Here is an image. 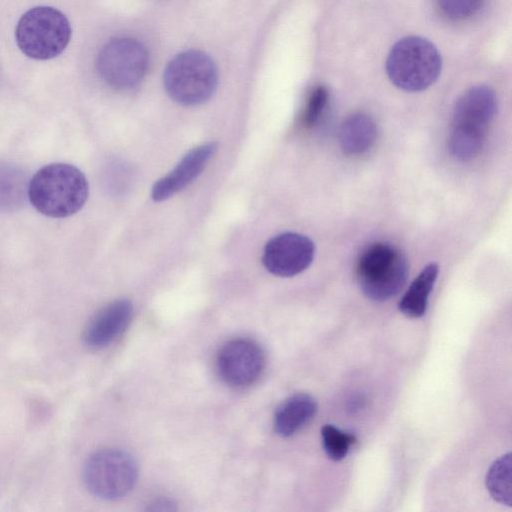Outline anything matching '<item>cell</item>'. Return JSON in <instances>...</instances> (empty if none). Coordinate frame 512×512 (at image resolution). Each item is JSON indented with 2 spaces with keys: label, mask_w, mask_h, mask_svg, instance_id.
<instances>
[{
  "label": "cell",
  "mask_w": 512,
  "mask_h": 512,
  "mask_svg": "<svg viewBox=\"0 0 512 512\" xmlns=\"http://www.w3.org/2000/svg\"><path fill=\"white\" fill-rule=\"evenodd\" d=\"M496 112L495 92L486 85L474 86L458 99L448 136V148L453 157L469 161L478 156Z\"/></svg>",
  "instance_id": "1"
},
{
  "label": "cell",
  "mask_w": 512,
  "mask_h": 512,
  "mask_svg": "<svg viewBox=\"0 0 512 512\" xmlns=\"http://www.w3.org/2000/svg\"><path fill=\"white\" fill-rule=\"evenodd\" d=\"M89 186L85 175L67 163H52L29 180L28 199L37 211L52 218H65L85 204Z\"/></svg>",
  "instance_id": "2"
},
{
  "label": "cell",
  "mask_w": 512,
  "mask_h": 512,
  "mask_svg": "<svg viewBox=\"0 0 512 512\" xmlns=\"http://www.w3.org/2000/svg\"><path fill=\"white\" fill-rule=\"evenodd\" d=\"M441 68V55L435 45L419 36L400 39L386 60V72L391 82L408 92L430 87L438 79Z\"/></svg>",
  "instance_id": "3"
},
{
  "label": "cell",
  "mask_w": 512,
  "mask_h": 512,
  "mask_svg": "<svg viewBox=\"0 0 512 512\" xmlns=\"http://www.w3.org/2000/svg\"><path fill=\"white\" fill-rule=\"evenodd\" d=\"M408 273L406 257L388 242L367 246L356 263V276L362 292L377 302L397 295L405 285Z\"/></svg>",
  "instance_id": "4"
},
{
  "label": "cell",
  "mask_w": 512,
  "mask_h": 512,
  "mask_svg": "<svg viewBox=\"0 0 512 512\" xmlns=\"http://www.w3.org/2000/svg\"><path fill=\"white\" fill-rule=\"evenodd\" d=\"M163 80L166 92L175 102L194 106L206 102L213 95L218 74L207 54L189 50L178 54L168 63Z\"/></svg>",
  "instance_id": "5"
},
{
  "label": "cell",
  "mask_w": 512,
  "mask_h": 512,
  "mask_svg": "<svg viewBox=\"0 0 512 512\" xmlns=\"http://www.w3.org/2000/svg\"><path fill=\"white\" fill-rule=\"evenodd\" d=\"M19 49L28 57L48 60L60 55L71 38L67 17L50 6L31 8L19 19L16 31Z\"/></svg>",
  "instance_id": "6"
},
{
  "label": "cell",
  "mask_w": 512,
  "mask_h": 512,
  "mask_svg": "<svg viewBox=\"0 0 512 512\" xmlns=\"http://www.w3.org/2000/svg\"><path fill=\"white\" fill-rule=\"evenodd\" d=\"M138 478V466L127 452L116 448H104L87 459L83 479L94 496L115 500L128 494Z\"/></svg>",
  "instance_id": "7"
},
{
  "label": "cell",
  "mask_w": 512,
  "mask_h": 512,
  "mask_svg": "<svg viewBox=\"0 0 512 512\" xmlns=\"http://www.w3.org/2000/svg\"><path fill=\"white\" fill-rule=\"evenodd\" d=\"M148 53L137 40L120 37L108 41L97 56V70L109 86L126 90L138 85L148 68Z\"/></svg>",
  "instance_id": "8"
},
{
  "label": "cell",
  "mask_w": 512,
  "mask_h": 512,
  "mask_svg": "<svg viewBox=\"0 0 512 512\" xmlns=\"http://www.w3.org/2000/svg\"><path fill=\"white\" fill-rule=\"evenodd\" d=\"M265 367V355L255 341L247 338L225 343L216 358L220 378L232 387L242 388L253 384Z\"/></svg>",
  "instance_id": "9"
},
{
  "label": "cell",
  "mask_w": 512,
  "mask_h": 512,
  "mask_svg": "<svg viewBox=\"0 0 512 512\" xmlns=\"http://www.w3.org/2000/svg\"><path fill=\"white\" fill-rule=\"evenodd\" d=\"M315 245L305 235L281 233L270 239L263 251L264 267L279 277H292L306 270L313 261Z\"/></svg>",
  "instance_id": "10"
},
{
  "label": "cell",
  "mask_w": 512,
  "mask_h": 512,
  "mask_svg": "<svg viewBox=\"0 0 512 512\" xmlns=\"http://www.w3.org/2000/svg\"><path fill=\"white\" fill-rule=\"evenodd\" d=\"M133 306L127 299L115 300L99 310L83 332L84 343L92 349H102L113 343L128 327Z\"/></svg>",
  "instance_id": "11"
},
{
  "label": "cell",
  "mask_w": 512,
  "mask_h": 512,
  "mask_svg": "<svg viewBox=\"0 0 512 512\" xmlns=\"http://www.w3.org/2000/svg\"><path fill=\"white\" fill-rule=\"evenodd\" d=\"M216 142L202 144L190 150L166 176L154 183L151 197L156 202L169 199L196 179L217 150Z\"/></svg>",
  "instance_id": "12"
},
{
  "label": "cell",
  "mask_w": 512,
  "mask_h": 512,
  "mask_svg": "<svg viewBox=\"0 0 512 512\" xmlns=\"http://www.w3.org/2000/svg\"><path fill=\"white\" fill-rule=\"evenodd\" d=\"M317 402L307 393L288 397L276 410L274 429L282 437H290L307 425L317 412Z\"/></svg>",
  "instance_id": "13"
},
{
  "label": "cell",
  "mask_w": 512,
  "mask_h": 512,
  "mask_svg": "<svg viewBox=\"0 0 512 512\" xmlns=\"http://www.w3.org/2000/svg\"><path fill=\"white\" fill-rule=\"evenodd\" d=\"M377 134L376 123L369 115L354 113L347 117L340 127V147L347 155H363L374 146Z\"/></svg>",
  "instance_id": "14"
},
{
  "label": "cell",
  "mask_w": 512,
  "mask_h": 512,
  "mask_svg": "<svg viewBox=\"0 0 512 512\" xmlns=\"http://www.w3.org/2000/svg\"><path fill=\"white\" fill-rule=\"evenodd\" d=\"M438 273L439 267L436 263H429L423 268L399 301L398 308L402 314L412 319L425 314Z\"/></svg>",
  "instance_id": "15"
},
{
  "label": "cell",
  "mask_w": 512,
  "mask_h": 512,
  "mask_svg": "<svg viewBox=\"0 0 512 512\" xmlns=\"http://www.w3.org/2000/svg\"><path fill=\"white\" fill-rule=\"evenodd\" d=\"M29 181L17 165L0 163V212L20 209L28 198Z\"/></svg>",
  "instance_id": "16"
},
{
  "label": "cell",
  "mask_w": 512,
  "mask_h": 512,
  "mask_svg": "<svg viewBox=\"0 0 512 512\" xmlns=\"http://www.w3.org/2000/svg\"><path fill=\"white\" fill-rule=\"evenodd\" d=\"M485 484L490 496L500 504L511 506V453L496 459L487 471Z\"/></svg>",
  "instance_id": "17"
},
{
  "label": "cell",
  "mask_w": 512,
  "mask_h": 512,
  "mask_svg": "<svg viewBox=\"0 0 512 512\" xmlns=\"http://www.w3.org/2000/svg\"><path fill=\"white\" fill-rule=\"evenodd\" d=\"M323 449L327 457L340 461L346 457L350 446L356 443L355 435L342 431L337 427L326 424L321 429Z\"/></svg>",
  "instance_id": "18"
},
{
  "label": "cell",
  "mask_w": 512,
  "mask_h": 512,
  "mask_svg": "<svg viewBox=\"0 0 512 512\" xmlns=\"http://www.w3.org/2000/svg\"><path fill=\"white\" fill-rule=\"evenodd\" d=\"M486 0H436L443 16L452 21H464L477 15Z\"/></svg>",
  "instance_id": "19"
},
{
  "label": "cell",
  "mask_w": 512,
  "mask_h": 512,
  "mask_svg": "<svg viewBox=\"0 0 512 512\" xmlns=\"http://www.w3.org/2000/svg\"><path fill=\"white\" fill-rule=\"evenodd\" d=\"M329 102V92L324 86H317L309 95L304 107L301 123L309 129L316 126L325 113Z\"/></svg>",
  "instance_id": "20"
},
{
  "label": "cell",
  "mask_w": 512,
  "mask_h": 512,
  "mask_svg": "<svg viewBox=\"0 0 512 512\" xmlns=\"http://www.w3.org/2000/svg\"><path fill=\"white\" fill-rule=\"evenodd\" d=\"M152 507L150 510H159V511H169L173 510V503L167 499H159L155 501L153 504H151Z\"/></svg>",
  "instance_id": "21"
}]
</instances>
